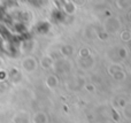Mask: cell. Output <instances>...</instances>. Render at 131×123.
<instances>
[{
	"label": "cell",
	"instance_id": "1",
	"mask_svg": "<svg viewBox=\"0 0 131 123\" xmlns=\"http://www.w3.org/2000/svg\"><path fill=\"white\" fill-rule=\"evenodd\" d=\"M4 76H5V73H4V71H1V73H0V80H4Z\"/></svg>",
	"mask_w": 131,
	"mask_h": 123
},
{
	"label": "cell",
	"instance_id": "2",
	"mask_svg": "<svg viewBox=\"0 0 131 123\" xmlns=\"http://www.w3.org/2000/svg\"><path fill=\"white\" fill-rule=\"evenodd\" d=\"M0 66H1V60H0Z\"/></svg>",
	"mask_w": 131,
	"mask_h": 123
}]
</instances>
